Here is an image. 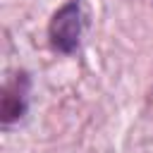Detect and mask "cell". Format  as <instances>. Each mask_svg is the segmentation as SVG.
I'll return each mask as SVG.
<instances>
[{
    "mask_svg": "<svg viewBox=\"0 0 153 153\" xmlns=\"http://www.w3.org/2000/svg\"><path fill=\"white\" fill-rule=\"evenodd\" d=\"M84 26H86V19H84V7L79 0H72L67 5H62L53 19H50V26H48V38H50V45L62 53V55H69L79 48L81 43V36H84Z\"/></svg>",
    "mask_w": 153,
    "mask_h": 153,
    "instance_id": "obj_1",
    "label": "cell"
},
{
    "mask_svg": "<svg viewBox=\"0 0 153 153\" xmlns=\"http://www.w3.org/2000/svg\"><path fill=\"white\" fill-rule=\"evenodd\" d=\"M26 100H29V79L26 74H17V79L5 86V96H2V124L5 127L24 117Z\"/></svg>",
    "mask_w": 153,
    "mask_h": 153,
    "instance_id": "obj_2",
    "label": "cell"
}]
</instances>
